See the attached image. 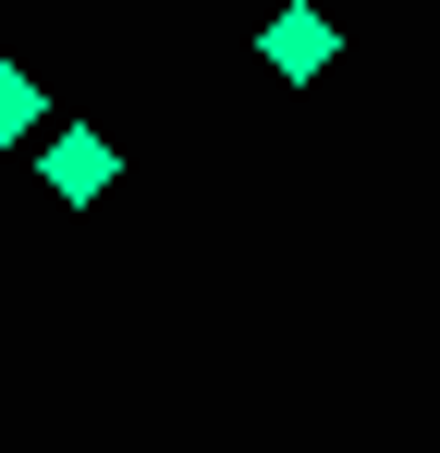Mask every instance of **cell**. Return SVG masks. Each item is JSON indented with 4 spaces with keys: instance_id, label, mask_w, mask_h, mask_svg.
Wrapping results in <instances>:
<instances>
[{
    "instance_id": "3",
    "label": "cell",
    "mask_w": 440,
    "mask_h": 453,
    "mask_svg": "<svg viewBox=\"0 0 440 453\" xmlns=\"http://www.w3.org/2000/svg\"><path fill=\"white\" fill-rule=\"evenodd\" d=\"M0 135H37V74L0 62Z\"/></svg>"
},
{
    "instance_id": "1",
    "label": "cell",
    "mask_w": 440,
    "mask_h": 453,
    "mask_svg": "<svg viewBox=\"0 0 440 453\" xmlns=\"http://www.w3.org/2000/svg\"><path fill=\"white\" fill-rule=\"evenodd\" d=\"M37 172H49V196H62V209H98V196H110V172H123V148H110L98 123H62Z\"/></svg>"
},
{
    "instance_id": "2",
    "label": "cell",
    "mask_w": 440,
    "mask_h": 453,
    "mask_svg": "<svg viewBox=\"0 0 440 453\" xmlns=\"http://www.w3.org/2000/svg\"><path fill=\"white\" fill-rule=\"evenodd\" d=\"M257 50H269V74H318V62H330V50H343V37H330V12H318V0H293V12H269V37H257Z\"/></svg>"
}]
</instances>
